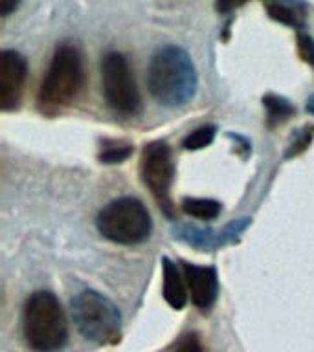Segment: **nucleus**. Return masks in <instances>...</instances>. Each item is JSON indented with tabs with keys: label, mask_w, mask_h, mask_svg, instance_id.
I'll return each mask as SVG.
<instances>
[{
	"label": "nucleus",
	"mask_w": 314,
	"mask_h": 352,
	"mask_svg": "<svg viewBox=\"0 0 314 352\" xmlns=\"http://www.w3.org/2000/svg\"><path fill=\"white\" fill-rule=\"evenodd\" d=\"M184 213L200 220H213L219 217L220 204L211 198H184Z\"/></svg>",
	"instance_id": "nucleus-13"
},
{
	"label": "nucleus",
	"mask_w": 314,
	"mask_h": 352,
	"mask_svg": "<svg viewBox=\"0 0 314 352\" xmlns=\"http://www.w3.org/2000/svg\"><path fill=\"white\" fill-rule=\"evenodd\" d=\"M263 104L264 109H266V125L269 126H278L281 123H285L296 112V109L285 98L274 96V94L264 96Z\"/></svg>",
	"instance_id": "nucleus-12"
},
{
	"label": "nucleus",
	"mask_w": 314,
	"mask_h": 352,
	"mask_svg": "<svg viewBox=\"0 0 314 352\" xmlns=\"http://www.w3.org/2000/svg\"><path fill=\"white\" fill-rule=\"evenodd\" d=\"M307 110L311 112V114H314V96L311 99H308V103H307Z\"/></svg>",
	"instance_id": "nucleus-20"
},
{
	"label": "nucleus",
	"mask_w": 314,
	"mask_h": 352,
	"mask_svg": "<svg viewBox=\"0 0 314 352\" xmlns=\"http://www.w3.org/2000/svg\"><path fill=\"white\" fill-rule=\"evenodd\" d=\"M171 352H202V345H200V340L197 336L187 334L176 343L175 349Z\"/></svg>",
	"instance_id": "nucleus-18"
},
{
	"label": "nucleus",
	"mask_w": 314,
	"mask_h": 352,
	"mask_svg": "<svg viewBox=\"0 0 314 352\" xmlns=\"http://www.w3.org/2000/svg\"><path fill=\"white\" fill-rule=\"evenodd\" d=\"M28 63L15 50H4L0 54V109L4 112L17 109L21 101Z\"/></svg>",
	"instance_id": "nucleus-8"
},
{
	"label": "nucleus",
	"mask_w": 314,
	"mask_h": 352,
	"mask_svg": "<svg viewBox=\"0 0 314 352\" xmlns=\"http://www.w3.org/2000/svg\"><path fill=\"white\" fill-rule=\"evenodd\" d=\"M22 329L26 343L35 352H55L68 338V324L59 299L50 292H35L24 305Z\"/></svg>",
	"instance_id": "nucleus-3"
},
{
	"label": "nucleus",
	"mask_w": 314,
	"mask_h": 352,
	"mask_svg": "<svg viewBox=\"0 0 314 352\" xmlns=\"http://www.w3.org/2000/svg\"><path fill=\"white\" fill-rule=\"evenodd\" d=\"M101 81L107 103L121 116H134L140 110V92L127 59L110 52L101 60Z\"/></svg>",
	"instance_id": "nucleus-6"
},
{
	"label": "nucleus",
	"mask_w": 314,
	"mask_h": 352,
	"mask_svg": "<svg viewBox=\"0 0 314 352\" xmlns=\"http://www.w3.org/2000/svg\"><path fill=\"white\" fill-rule=\"evenodd\" d=\"M17 6H19L17 2H0V15H10L11 11L17 10Z\"/></svg>",
	"instance_id": "nucleus-19"
},
{
	"label": "nucleus",
	"mask_w": 314,
	"mask_h": 352,
	"mask_svg": "<svg viewBox=\"0 0 314 352\" xmlns=\"http://www.w3.org/2000/svg\"><path fill=\"white\" fill-rule=\"evenodd\" d=\"M99 233L116 244H140L149 236L153 222L147 208L138 198L123 197L107 204L98 214Z\"/></svg>",
	"instance_id": "nucleus-5"
},
{
	"label": "nucleus",
	"mask_w": 314,
	"mask_h": 352,
	"mask_svg": "<svg viewBox=\"0 0 314 352\" xmlns=\"http://www.w3.org/2000/svg\"><path fill=\"white\" fill-rule=\"evenodd\" d=\"M197 70L186 50L164 46L154 52L147 68V87L160 104L184 107L197 92Z\"/></svg>",
	"instance_id": "nucleus-1"
},
{
	"label": "nucleus",
	"mask_w": 314,
	"mask_h": 352,
	"mask_svg": "<svg viewBox=\"0 0 314 352\" xmlns=\"http://www.w3.org/2000/svg\"><path fill=\"white\" fill-rule=\"evenodd\" d=\"M215 132H217V129L213 125H204L197 131H193L191 134H187L182 145L186 151H198V148L208 147L209 143L213 142Z\"/></svg>",
	"instance_id": "nucleus-15"
},
{
	"label": "nucleus",
	"mask_w": 314,
	"mask_h": 352,
	"mask_svg": "<svg viewBox=\"0 0 314 352\" xmlns=\"http://www.w3.org/2000/svg\"><path fill=\"white\" fill-rule=\"evenodd\" d=\"M162 277H164V297L167 305L176 310H182L187 301L186 286L176 264L167 257L162 258Z\"/></svg>",
	"instance_id": "nucleus-10"
},
{
	"label": "nucleus",
	"mask_w": 314,
	"mask_h": 352,
	"mask_svg": "<svg viewBox=\"0 0 314 352\" xmlns=\"http://www.w3.org/2000/svg\"><path fill=\"white\" fill-rule=\"evenodd\" d=\"M140 175L142 182L149 191L153 192L156 202L167 217L173 214L171 202V184L175 175V165L171 158V148L164 142H153L145 145L140 162Z\"/></svg>",
	"instance_id": "nucleus-7"
},
{
	"label": "nucleus",
	"mask_w": 314,
	"mask_h": 352,
	"mask_svg": "<svg viewBox=\"0 0 314 352\" xmlns=\"http://www.w3.org/2000/svg\"><path fill=\"white\" fill-rule=\"evenodd\" d=\"M270 19L283 22L286 26L302 28L305 24V6L303 4H266Z\"/></svg>",
	"instance_id": "nucleus-11"
},
{
	"label": "nucleus",
	"mask_w": 314,
	"mask_h": 352,
	"mask_svg": "<svg viewBox=\"0 0 314 352\" xmlns=\"http://www.w3.org/2000/svg\"><path fill=\"white\" fill-rule=\"evenodd\" d=\"M72 316L79 334L98 345H114L121 336V316L109 297L85 290L72 301Z\"/></svg>",
	"instance_id": "nucleus-4"
},
{
	"label": "nucleus",
	"mask_w": 314,
	"mask_h": 352,
	"mask_svg": "<svg viewBox=\"0 0 314 352\" xmlns=\"http://www.w3.org/2000/svg\"><path fill=\"white\" fill-rule=\"evenodd\" d=\"M297 52L302 59L314 68V38L305 33H297Z\"/></svg>",
	"instance_id": "nucleus-17"
},
{
	"label": "nucleus",
	"mask_w": 314,
	"mask_h": 352,
	"mask_svg": "<svg viewBox=\"0 0 314 352\" xmlns=\"http://www.w3.org/2000/svg\"><path fill=\"white\" fill-rule=\"evenodd\" d=\"M85 82L83 59L79 50L72 44L55 48L46 77L41 82L37 96L39 110L46 116H55L70 107L79 96Z\"/></svg>",
	"instance_id": "nucleus-2"
},
{
	"label": "nucleus",
	"mask_w": 314,
	"mask_h": 352,
	"mask_svg": "<svg viewBox=\"0 0 314 352\" xmlns=\"http://www.w3.org/2000/svg\"><path fill=\"white\" fill-rule=\"evenodd\" d=\"M182 270H184V279H186L187 290L191 294V301L195 302V307L200 310H208L219 294V280H217L215 268L184 263Z\"/></svg>",
	"instance_id": "nucleus-9"
},
{
	"label": "nucleus",
	"mask_w": 314,
	"mask_h": 352,
	"mask_svg": "<svg viewBox=\"0 0 314 352\" xmlns=\"http://www.w3.org/2000/svg\"><path fill=\"white\" fill-rule=\"evenodd\" d=\"M132 154V145L121 140H103L99 151L101 164H121Z\"/></svg>",
	"instance_id": "nucleus-14"
},
{
	"label": "nucleus",
	"mask_w": 314,
	"mask_h": 352,
	"mask_svg": "<svg viewBox=\"0 0 314 352\" xmlns=\"http://www.w3.org/2000/svg\"><path fill=\"white\" fill-rule=\"evenodd\" d=\"M314 136V126L308 125L305 126L303 131H300L296 134V138L292 140V143L289 145V151H286V158H292V156H297V154H302L305 148L311 145Z\"/></svg>",
	"instance_id": "nucleus-16"
}]
</instances>
